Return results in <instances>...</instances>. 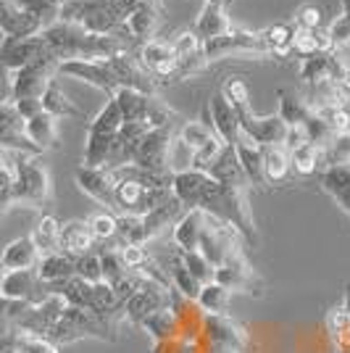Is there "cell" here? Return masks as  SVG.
<instances>
[{
    "label": "cell",
    "instance_id": "38",
    "mask_svg": "<svg viewBox=\"0 0 350 353\" xmlns=\"http://www.w3.org/2000/svg\"><path fill=\"white\" fill-rule=\"evenodd\" d=\"M277 98H279L277 114L282 117V121H285L287 127H303L306 119L311 117V105H308V101L298 98V95L290 92V90H279Z\"/></svg>",
    "mask_w": 350,
    "mask_h": 353
},
{
    "label": "cell",
    "instance_id": "20",
    "mask_svg": "<svg viewBox=\"0 0 350 353\" xmlns=\"http://www.w3.org/2000/svg\"><path fill=\"white\" fill-rule=\"evenodd\" d=\"M0 295L3 298H11V301L37 303V301H43L45 295L50 293H48V288L37 277V269H19V272H6Z\"/></svg>",
    "mask_w": 350,
    "mask_h": 353
},
{
    "label": "cell",
    "instance_id": "24",
    "mask_svg": "<svg viewBox=\"0 0 350 353\" xmlns=\"http://www.w3.org/2000/svg\"><path fill=\"white\" fill-rule=\"evenodd\" d=\"M208 114H211V127L214 134L219 137L224 145H234L237 137H240V124H237V114L234 108L227 103V98L221 95V90L211 98L208 103Z\"/></svg>",
    "mask_w": 350,
    "mask_h": 353
},
{
    "label": "cell",
    "instance_id": "8",
    "mask_svg": "<svg viewBox=\"0 0 350 353\" xmlns=\"http://www.w3.org/2000/svg\"><path fill=\"white\" fill-rule=\"evenodd\" d=\"M121 111H119L116 101H105L103 111L98 117L90 121L88 130V143H85V156H82V166H92V169H101L108 161V150L111 143L116 137L119 127H121Z\"/></svg>",
    "mask_w": 350,
    "mask_h": 353
},
{
    "label": "cell",
    "instance_id": "59",
    "mask_svg": "<svg viewBox=\"0 0 350 353\" xmlns=\"http://www.w3.org/2000/svg\"><path fill=\"white\" fill-rule=\"evenodd\" d=\"M342 16H348L350 19V0H342Z\"/></svg>",
    "mask_w": 350,
    "mask_h": 353
},
{
    "label": "cell",
    "instance_id": "48",
    "mask_svg": "<svg viewBox=\"0 0 350 353\" xmlns=\"http://www.w3.org/2000/svg\"><path fill=\"white\" fill-rule=\"evenodd\" d=\"M324 153H327V166H350V130L335 134Z\"/></svg>",
    "mask_w": 350,
    "mask_h": 353
},
{
    "label": "cell",
    "instance_id": "51",
    "mask_svg": "<svg viewBox=\"0 0 350 353\" xmlns=\"http://www.w3.org/2000/svg\"><path fill=\"white\" fill-rule=\"evenodd\" d=\"M211 134H214V132H211L205 124H200V121H185V124L179 127L176 137H179L185 145L190 148V150H198V148L203 145Z\"/></svg>",
    "mask_w": 350,
    "mask_h": 353
},
{
    "label": "cell",
    "instance_id": "39",
    "mask_svg": "<svg viewBox=\"0 0 350 353\" xmlns=\"http://www.w3.org/2000/svg\"><path fill=\"white\" fill-rule=\"evenodd\" d=\"M166 277L172 282V288H174L179 295H185V298H190L195 301L198 293H200V282L192 277L190 272H187V266L182 264V259H179V253H172V261H169V269H166Z\"/></svg>",
    "mask_w": 350,
    "mask_h": 353
},
{
    "label": "cell",
    "instance_id": "54",
    "mask_svg": "<svg viewBox=\"0 0 350 353\" xmlns=\"http://www.w3.org/2000/svg\"><path fill=\"white\" fill-rule=\"evenodd\" d=\"M292 24H295L298 30H319V27H324V14H321L319 6H303V8L295 14Z\"/></svg>",
    "mask_w": 350,
    "mask_h": 353
},
{
    "label": "cell",
    "instance_id": "33",
    "mask_svg": "<svg viewBox=\"0 0 350 353\" xmlns=\"http://www.w3.org/2000/svg\"><path fill=\"white\" fill-rule=\"evenodd\" d=\"M292 163L290 150L285 145H263V174L269 185H282L285 179H290Z\"/></svg>",
    "mask_w": 350,
    "mask_h": 353
},
{
    "label": "cell",
    "instance_id": "7",
    "mask_svg": "<svg viewBox=\"0 0 350 353\" xmlns=\"http://www.w3.org/2000/svg\"><path fill=\"white\" fill-rule=\"evenodd\" d=\"M245 245H248L245 237L240 235L229 221L216 219V216L203 211V230H200V240H198V253L214 269L232 261V259L245 256V250H243Z\"/></svg>",
    "mask_w": 350,
    "mask_h": 353
},
{
    "label": "cell",
    "instance_id": "56",
    "mask_svg": "<svg viewBox=\"0 0 350 353\" xmlns=\"http://www.w3.org/2000/svg\"><path fill=\"white\" fill-rule=\"evenodd\" d=\"M329 37H332V48L340 50L342 45L350 43V19L348 16H337L335 21L329 24Z\"/></svg>",
    "mask_w": 350,
    "mask_h": 353
},
{
    "label": "cell",
    "instance_id": "49",
    "mask_svg": "<svg viewBox=\"0 0 350 353\" xmlns=\"http://www.w3.org/2000/svg\"><path fill=\"white\" fill-rule=\"evenodd\" d=\"M119 253H121L124 266H127V269H134V272H143V269H147L150 264H156V259H153V253L147 250V245H121Z\"/></svg>",
    "mask_w": 350,
    "mask_h": 353
},
{
    "label": "cell",
    "instance_id": "63",
    "mask_svg": "<svg viewBox=\"0 0 350 353\" xmlns=\"http://www.w3.org/2000/svg\"><path fill=\"white\" fill-rule=\"evenodd\" d=\"M3 277H6V266L0 264V288H3Z\"/></svg>",
    "mask_w": 350,
    "mask_h": 353
},
{
    "label": "cell",
    "instance_id": "58",
    "mask_svg": "<svg viewBox=\"0 0 350 353\" xmlns=\"http://www.w3.org/2000/svg\"><path fill=\"white\" fill-rule=\"evenodd\" d=\"M16 111H19V117L24 119H32L37 117V114H43V101L40 98H21V101H14Z\"/></svg>",
    "mask_w": 350,
    "mask_h": 353
},
{
    "label": "cell",
    "instance_id": "19",
    "mask_svg": "<svg viewBox=\"0 0 350 353\" xmlns=\"http://www.w3.org/2000/svg\"><path fill=\"white\" fill-rule=\"evenodd\" d=\"M0 32L6 40H21V37L40 34L43 24L37 16L24 11L16 0H0Z\"/></svg>",
    "mask_w": 350,
    "mask_h": 353
},
{
    "label": "cell",
    "instance_id": "16",
    "mask_svg": "<svg viewBox=\"0 0 350 353\" xmlns=\"http://www.w3.org/2000/svg\"><path fill=\"white\" fill-rule=\"evenodd\" d=\"M161 16H163V0H145V3H140V6L132 11L130 19L124 21V27L119 30L116 37H121L124 43H130V45L147 43V40L156 37Z\"/></svg>",
    "mask_w": 350,
    "mask_h": 353
},
{
    "label": "cell",
    "instance_id": "25",
    "mask_svg": "<svg viewBox=\"0 0 350 353\" xmlns=\"http://www.w3.org/2000/svg\"><path fill=\"white\" fill-rule=\"evenodd\" d=\"M234 153H237V161L243 166V172L248 176L250 185L256 188H266V174H263V145L253 143L248 134L240 132L237 143H234Z\"/></svg>",
    "mask_w": 350,
    "mask_h": 353
},
{
    "label": "cell",
    "instance_id": "5",
    "mask_svg": "<svg viewBox=\"0 0 350 353\" xmlns=\"http://www.w3.org/2000/svg\"><path fill=\"white\" fill-rule=\"evenodd\" d=\"M182 208L185 206L172 195L166 203H161L143 216H116L119 248L121 245H147L150 240L161 237L166 227H174L176 221L182 219Z\"/></svg>",
    "mask_w": 350,
    "mask_h": 353
},
{
    "label": "cell",
    "instance_id": "21",
    "mask_svg": "<svg viewBox=\"0 0 350 353\" xmlns=\"http://www.w3.org/2000/svg\"><path fill=\"white\" fill-rule=\"evenodd\" d=\"M137 59H140V66H143L153 79H163V82H169L176 69L174 50H172V43H169V40H156V37H153V40L143 43L140 45Z\"/></svg>",
    "mask_w": 350,
    "mask_h": 353
},
{
    "label": "cell",
    "instance_id": "2",
    "mask_svg": "<svg viewBox=\"0 0 350 353\" xmlns=\"http://www.w3.org/2000/svg\"><path fill=\"white\" fill-rule=\"evenodd\" d=\"M40 45H43V59H53L56 63L76 59H108L114 53L132 50V45L116 34H90L79 24H69V21H56L45 27L40 32Z\"/></svg>",
    "mask_w": 350,
    "mask_h": 353
},
{
    "label": "cell",
    "instance_id": "4",
    "mask_svg": "<svg viewBox=\"0 0 350 353\" xmlns=\"http://www.w3.org/2000/svg\"><path fill=\"white\" fill-rule=\"evenodd\" d=\"M140 3L145 0H69L61 8L59 21L79 24L90 34H119Z\"/></svg>",
    "mask_w": 350,
    "mask_h": 353
},
{
    "label": "cell",
    "instance_id": "22",
    "mask_svg": "<svg viewBox=\"0 0 350 353\" xmlns=\"http://www.w3.org/2000/svg\"><path fill=\"white\" fill-rule=\"evenodd\" d=\"M150 130L145 121H137V124H121L119 127L116 137L111 143V150H108V161H105V169H121V166H130L137 148H140V140L145 137V132Z\"/></svg>",
    "mask_w": 350,
    "mask_h": 353
},
{
    "label": "cell",
    "instance_id": "18",
    "mask_svg": "<svg viewBox=\"0 0 350 353\" xmlns=\"http://www.w3.org/2000/svg\"><path fill=\"white\" fill-rule=\"evenodd\" d=\"M76 185H79V190L88 192L92 201H98L105 211H116V174L111 172V169H92V166H79L76 169Z\"/></svg>",
    "mask_w": 350,
    "mask_h": 353
},
{
    "label": "cell",
    "instance_id": "17",
    "mask_svg": "<svg viewBox=\"0 0 350 353\" xmlns=\"http://www.w3.org/2000/svg\"><path fill=\"white\" fill-rule=\"evenodd\" d=\"M59 77V63L53 59H37L14 72V101L43 98L45 88Z\"/></svg>",
    "mask_w": 350,
    "mask_h": 353
},
{
    "label": "cell",
    "instance_id": "46",
    "mask_svg": "<svg viewBox=\"0 0 350 353\" xmlns=\"http://www.w3.org/2000/svg\"><path fill=\"white\" fill-rule=\"evenodd\" d=\"M172 43V50H174V59H176V63H182V61H187V59H192L198 50H200V40L195 37V32L192 30H182V32H176L174 37L169 40Z\"/></svg>",
    "mask_w": 350,
    "mask_h": 353
},
{
    "label": "cell",
    "instance_id": "6",
    "mask_svg": "<svg viewBox=\"0 0 350 353\" xmlns=\"http://www.w3.org/2000/svg\"><path fill=\"white\" fill-rule=\"evenodd\" d=\"M50 201V174L45 163L37 156L21 153L16 163L14 188L8 192V206H27L34 211H43Z\"/></svg>",
    "mask_w": 350,
    "mask_h": 353
},
{
    "label": "cell",
    "instance_id": "12",
    "mask_svg": "<svg viewBox=\"0 0 350 353\" xmlns=\"http://www.w3.org/2000/svg\"><path fill=\"white\" fill-rule=\"evenodd\" d=\"M234 114H237L240 132L248 134L253 143H258V145H285V140H287V124L282 121L279 114L258 117L250 108V103L237 105Z\"/></svg>",
    "mask_w": 350,
    "mask_h": 353
},
{
    "label": "cell",
    "instance_id": "55",
    "mask_svg": "<svg viewBox=\"0 0 350 353\" xmlns=\"http://www.w3.org/2000/svg\"><path fill=\"white\" fill-rule=\"evenodd\" d=\"M319 53L316 50V43H313V32L311 30H298L295 27V40H292V56H300V59H308Z\"/></svg>",
    "mask_w": 350,
    "mask_h": 353
},
{
    "label": "cell",
    "instance_id": "27",
    "mask_svg": "<svg viewBox=\"0 0 350 353\" xmlns=\"http://www.w3.org/2000/svg\"><path fill=\"white\" fill-rule=\"evenodd\" d=\"M24 137H27L40 153L59 148V119L45 114V111L37 114V117L27 119V121H24Z\"/></svg>",
    "mask_w": 350,
    "mask_h": 353
},
{
    "label": "cell",
    "instance_id": "44",
    "mask_svg": "<svg viewBox=\"0 0 350 353\" xmlns=\"http://www.w3.org/2000/svg\"><path fill=\"white\" fill-rule=\"evenodd\" d=\"M90 230H92V237L95 243H111L116 240V214L111 211H98L88 219Z\"/></svg>",
    "mask_w": 350,
    "mask_h": 353
},
{
    "label": "cell",
    "instance_id": "29",
    "mask_svg": "<svg viewBox=\"0 0 350 353\" xmlns=\"http://www.w3.org/2000/svg\"><path fill=\"white\" fill-rule=\"evenodd\" d=\"M40 261V250L34 248L30 235L16 237L6 248L0 250V264L6 266V272H19V269H34Z\"/></svg>",
    "mask_w": 350,
    "mask_h": 353
},
{
    "label": "cell",
    "instance_id": "40",
    "mask_svg": "<svg viewBox=\"0 0 350 353\" xmlns=\"http://www.w3.org/2000/svg\"><path fill=\"white\" fill-rule=\"evenodd\" d=\"M263 40H266V48H269V56L274 59H285V56H292V40H295V24H271L269 30H263Z\"/></svg>",
    "mask_w": 350,
    "mask_h": 353
},
{
    "label": "cell",
    "instance_id": "26",
    "mask_svg": "<svg viewBox=\"0 0 350 353\" xmlns=\"http://www.w3.org/2000/svg\"><path fill=\"white\" fill-rule=\"evenodd\" d=\"M229 14H227V6H214V3H205L203 11L198 14L195 24H192V32L200 43H208V40H216L224 32H229Z\"/></svg>",
    "mask_w": 350,
    "mask_h": 353
},
{
    "label": "cell",
    "instance_id": "31",
    "mask_svg": "<svg viewBox=\"0 0 350 353\" xmlns=\"http://www.w3.org/2000/svg\"><path fill=\"white\" fill-rule=\"evenodd\" d=\"M321 190L350 216V166H327L319 176Z\"/></svg>",
    "mask_w": 350,
    "mask_h": 353
},
{
    "label": "cell",
    "instance_id": "61",
    "mask_svg": "<svg viewBox=\"0 0 350 353\" xmlns=\"http://www.w3.org/2000/svg\"><path fill=\"white\" fill-rule=\"evenodd\" d=\"M205 3H214V6H229V0H205Z\"/></svg>",
    "mask_w": 350,
    "mask_h": 353
},
{
    "label": "cell",
    "instance_id": "34",
    "mask_svg": "<svg viewBox=\"0 0 350 353\" xmlns=\"http://www.w3.org/2000/svg\"><path fill=\"white\" fill-rule=\"evenodd\" d=\"M114 101H116L119 111H121V121H127V124H137V121H145L147 119V103H150V95H145V92L121 88L116 95H114Z\"/></svg>",
    "mask_w": 350,
    "mask_h": 353
},
{
    "label": "cell",
    "instance_id": "41",
    "mask_svg": "<svg viewBox=\"0 0 350 353\" xmlns=\"http://www.w3.org/2000/svg\"><path fill=\"white\" fill-rule=\"evenodd\" d=\"M43 111L45 114H50V117H56V119H63V117H82V111L76 108V105L66 98V92L61 90V85L53 79L48 88H45L43 92Z\"/></svg>",
    "mask_w": 350,
    "mask_h": 353
},
{
    "label": "cell",
    "instance_id": "9",
    "mask_svg": "<svg viewBox=\"0 0 350 353\" xmlns=\"http://www.w3.org/2000/svg\"><path fill=\"white\" fill-rule=\"evenodd\" d=\"M179 127H158V130H147L145 137L140 140V148L134 153L130 166L150 174H174L172 166V145L176 140Z\"/></svg>",
    "mask_w": 350,
    "mask_h": 353
},
{
    "label": "cell",
    "instance_id": "11",
    "mask_svg": "<svg viewBox=\"0 0 350 353\" xmlns=\"http://www.w3.org/2000/svg\"><path fill=\"white\" fill-rule=\"evenodd\" d=\"M172 282H161L153 277H145L140 290H134L130 301L124 303V322L132 327H140L143 319H147L150 314L166 309L172 303Z\"/></svg>",
    "mask_w": 350,
    "mask_h": 353
},
{
    "label": "cell",
    "instance_id": "14",
    "mask_svg": "<svg viewBox=\"0 0 350 353\" xmlns=\"http://www.w3.org/2000/svg\"><path fill=\"white\" fill-rule=\"evenodd\" d=\"M66 311V301L59 293L45 295L43 301L30 303L27 311L19 316L16 330L21 335H37V338H48V332L56 327V322L61 319V314Z\"/></svg>",
    "mask_w": 350,
    "mask_h": 353
},
{
    "label": "cell",
    "instance_id": "60",
    "mask_svg": "<svg viewBox=\"0 0 350 353\" xmlns=\"http://www.w3.org/2000/svg\"><path fill=\"white\" fill-rule=\"evenodd\" d=\"M6 211H8V203L0 198V219H3V214H6Z\"/></svg>",
    "mask_w": 350,
    "mask_h": 353
},
{
    "label": "cell",
    "instance_id": "50",
    "mask_svg": "<svg viewBox=\"0 0 350 353\" xmlns=\"http://www.w3.org/2000/svg\"><path fill=\"white\" fill-rule=\"evenodd\" d=\"M0 148L16 150V153H27V156H40V150L24 137V132L8 130V127H3V124H0Z\"/></svg>",
    "mask_w": 350,
    "mask_h": 353
},
{
    "label": "cell",
    "instance_id": "62",
    "mask_svg": "<svg viewBox=\"0 0 350 353\" xmlns=\"http://www.w3.org/2000/svg\"><path fill=\"white\" fill-rule=\"evenodd\" d=\"M8 153H11V150H6V148H0V161H6V159H8Z\"/></svg>",
    "mask_w": 350,
    "mask_h": 353
},
{
    "label": "cell",
    "instance_id": "15",
    "mask_svg": "<svg viewBox=\"0 0 350 353\" xmlns=\"http://www.w3.org/2000/svg\"><path fill=\"white\" fill-rule=\"evenodd\" d=\"M214 282L224 285L232 293H248L253 298H261L263 290H266V282L258 277V272L253 269V264H250L245 256L216 266L214 269Z\"/></svg>",
    "mask_w": 350,
    "mask_h": 353
},
{
    "label": "cell",
    "instance_id": "64",
    "mask_svg": "<svg viewBox=\"0 0 350 353\" xmlns=\"http://www.w3.org/2000/svg\"><path fill=\"white\" fill-rule=\"evenodd\" d=\"M0 353H16V345H11V348H0Z\"/></svg>",
    "mask_w": 350,
    "mask_h": 353
},
{
    "label": "cell",
    "instance_id": "42",
    "mask_svg": "<svg viewBox=\"0 0 350 353\" xmlns=\"http://www.w3.org/2000/svg\"><path fill=\"white\" fill-rule=\"evenodd\" d=\"M229 298H232V290H227L219 282H205L200 285V293L195 298V303L205 311V314H227V306H229Z\"/></svg>",
    "mask_w": 350,
    "mask_h": 353
},
{
    "label": "cell",
    "instance_id": "10",
    "mask_svg": "<svg viewBox=\"0 0 350 353\" xmlns=\"http://www.w3.org/2000/svg\"><path fill=\"white\" fill-rule=\"evenodd\" d=\"M200 50H203L208 63L219 59H229V56H256V59L269 56L263 32H245V30L224 32L216 40H208V43L200 45Z\"/></svg>",
    "mask_w": 350,
    "mask_h": 353
},
{
    "label": "cell",
    "instance_id": "47",
    "mask_svg": "<svg viewBox=\"0 0 350 353\" xmlns=\"http://www.w3.org/2000/svg\"><path fill=\"white\" fill-rule=\"evenodd\" d=\"M79 280L85 282H101L103 280V269H101V256H98V248L88 250L82 256H76V274Z\"/></svg>",
    "mask_w": 350,
    "mask_h": 353
},
{
    "label": "cell",
    "instance_id": "1",
    "mask_svg": "<svg viewBox=\"0 0 350 353\" xmlns=\"http://www.w3.org/2000/svg\"><path fill=\"white\" fill-rule=\"evenodd\" d=\"M172 195L185 208H200L216 219L229 221L248 245L258 243V230L250 211L248 188L240 185H221L205 172L195 169H179L172 179Z\"/></svg>",
    "mask_w": 350,
    "mask_h": 353
},
{
    "label": "cell",
    "instance_id": "37",
    "mask_svg": "<svg viewBox=\"0 0 350 353\" xmlns=\"http://www.w3.org/2000/svg\"><path fill=\"white\" fill-rule=\"evenodd\" d=\"M59 235H61V224L56 216H50V214H43L40 221L34 224V230H32V243H34V248L40 250V259L43 256H50V253H59L61 245H59Z\"/></svg>",
    "mask_w": 350,
    "mask_h": 353
},
{
    "label": "cell",
    "instance_id": "23",
    "mask_svg": "<svg viewBox=\"0 0 350 353\" xmlns=\"http://www.w3.org/2000/svg\"><path fill=\"white\" fill-rule=\"evenodd\" d=\"M43 59V45H40V34L32 37H21V40H6L0 43V63L11 72H19L21 66H27L32 61Z\"/></svg>",
    "mask_w": 350,
    "mask_h": 353
},
{
    "label": "cell",
    "instance_id": "28",
    "mask_svg": "<svg viewBox=\"0 0 350 353\" xmlns=\"http://www.w3.org/2000/svg\"><path fill=\"white\" fill-rule=\"evenodd\" d=\"M37 277L43 285H59L63 280H72L74 274H76V256H69V253H50V256H43L40 261H37Z\"/></svg>",
    "mask_w": 350,
    "mask_h": 353
},
{
    "label": "cell",
    "instance_id": "36",
    "mask_svg": "<svg viewBox=\"0 0 350 353\" xmlns=\"http://www.w3.org/2000/svg\"><path fill=\"white\" fill-rule=\"evenodd\" d=\"M140 327H143L147 335L153 338V343L182 338V332H179V322H176V314L172 311V306H166V309L150 314L147 319L140 322Z\"/></svg>",
    "mask_w": 350,
    "mask_h": 353
},
{
    "label": "cell",
    "instance_id": "53",
    "mask_svg": "<svg viewBox=\"0 0 350 353\" xmlns=\"http://www.w3.org/2000/svg\"><path fill=\"white\" fill-rule=\"evenodd\" d=\"M16 353H59V345H53L48 338H37V335H19Z\"/></svg>",
    "mask_w": 350,
    "mask_h": 353
},
{
    "label": "cell",
    "instance_id": "30",
    "mask_svg": "<svg viewBox=\"0 0 350 353\" xmlns=\"http://www.w3.org/2000/svg\"><path fill=\"white\" fill-rule=\"evenodd\" d=\"M59 245H61V250L69 253V256H82V253L92 250L95 237H92V230H90L88 219H72V221H66V224H61Z\"/></svg>",
    "mask_w": 350,
    "mask_h": 353
},
{
    "label": "cell",
    "instance_id": "32",
    "mask_svg": "<svg viewBox=\"0 0 350 353\" xmlns=\"http://www.w3.org/2000/svg\"><path fill=\"white\" fill-rule=\"evenodd\" d=\"M200 230H203V211H200V208H187V211L182 214V219L172 227V240H174V248L198 250Z\"/></svg>",
    "mask_w": 350,
    "mask_h": 353
},
{
    "label": "cell",
    "instance_id": "45",
    "mask_svg": "<svg viewBox=\"0 0 350 353\" xmlns=\"http://www.w3.org/2000/svg\"><path fill=\"white\" fill-rule=\"evenodd\" d=\"M176 253H179L182 264L187 266V272H190L192 277L200 282V285H205V282L214 280V266L208 264V261H205L198 250H179V248H176Z\"/></svg>",
    "mask_w": 350,
    "mask_h": 353
},
{
    "label": "cell",
    "instance_id": "3",
    "mask_svg": "<svg viewBox=\"0 0 350 353\" xmlns=\"http://www.w3.org/2000/svg\"><path fill=\"white\" fill-rule=\"evenodd\" d=\"M121 322L124 314H98L90 309H76L66 306L61 314L56 327L48 332V340L53 345H69L76 340H105V343H116L121 338Z\"/></svg>",
    "mask_w": 350,
    "mask_h": 353
},
{
    "label": "cell",
    "instance_id": "43",
    "mask_svg": "<svg viewBox=\"0 0 350 353\" xmlns=\"http://www.w3.org/2000/svg\"><path fill=\"white\" fill-rule=\"evenodd\" d=\"M221 150H224V143H221L216 134H211V137H208L198 150H192L190 169H195V172H208V169H211V163L221 156Z\"/></svg>",
    "mask_w": 350,
    "mask_h": 353
},
{
    "label": "cell",
    "instance_id": "35",
    "mask_svg": "<svg viewBox=\"0 0 350 353\" xmlns=\"http://www.w3.org/2000/svg\"><path fill=\"white\" fill-rule=\"evenodd\" d=\"M290 163L295 174H316L321 166L327 169V153H324V148L313 145V143H300L298 148L290 150Z\"/></svg>",
    "mask_w": 350,
    "mask_h": 353
},
{
    "label": "cell",
    "instance_id": "57",
    "mask_svg": "<svg viewBox=\"0 0 350 353\" xmlns=\"http://www.w3.org/2000/svg\"><path fill=\"white\" fill-rule=\"evenodd\" d=\"M0 103H14V72L0 63Z\"/></svg>",
    "mask_w": 350,
    "mask_h": 353
},
{
    "label": "cell",
    "instance_id": "13",
    "mask_svg": "<svg viewBox=\"0 0 350 353\" xmlns=\"http://www.w3.org/2000/svg\"><path fill=\"white\" fill-rule=\"evenodd\" d=\"M203 340L219 353H243L248 348V332L227 314H205Z\"/></svg>",
    "mask_w": 350,
    "mask_h": 353
},
{
    "label": "cell",
    "instance_id": "52",
    "mask_svg": "<svg viewBox=\"0 0 350 353\" xmlns=\"http://www.w3.org/2000/svg\"><path fill=\"white\" fill-rule=\"evenodd\" d=\"M221 95L227 98V103L232 105V108H237V105H243V103H250L248 82H245L243 77H229L227 85L221 88Z\"/></svg>",
    "mask_w": 350,
    "mask_h": 353
}]
</instances>
